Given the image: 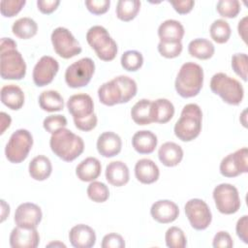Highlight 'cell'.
I'll return each mask as SVG.
<instances>
[{"mask_svg":"<svg viewBox=\"0 0 248 248\" xmlns=\"http://www.w3.org/2000/svg\"><path fill=\"white\" fill-rule=\"evenodd\" d=\"M203 84V70L194 62L184 63L176 76L174 86L178 95L183 98L197 96Z\"/></svg>","mask_w":248,"mask_h":248,"instance_id":"4","label":"cell"},{"mask_svg":"<svg viewBox=\"0 0 248 248\" xmlns=\"http://www.w3.org/2000/svg\"><path fill=\"white\" fill-rule=\"evenodd\" d=\"M157 143L158 140L156 135L148 130L138 131L132 138V145L140 154L152 153L155 150Z\"/></svg>","mask_w":248,"mask_h":248,"instance_id":"23","label":"cell"},{"mask_svg":"<svg viewBox=\"0 0 248 248\" xmlns=\"http://www.w3.org/2000/svg\"><path fill=\"white\" fill-rule=\"evenodd\" d=\"M85 5L88 11L94 15H103L109 9V0H86Z\"/></svg>","mask_w":248,"mask_h":248,"instance_id":"46","label":"cell"},{"mask_svg":"<svg viewBox=\"0 0 248 248\" xmlns=\"http://www.w3.org/2000/svg\"><path fill=\"white\" fill-rule=\"evenodd\" d=\"M220 172L225 177H235L239 175V171L236 169L234 164L232 154L227 155L220 163Z\"/></svg>","mask_w":248,"mask_h":248,"instance_id":"43","label":"cell"},{"mask_svg":"<svg viewBox=\"0 0 248 248\" xmlns=\"http://www.w3.org/2000/svg\"><path fill=\"white\" fill-rule=\"evenodd\" d=\"M43 217L41 207L33 202L19 204L15 212V223L25 229H36Z\"/></svg>","mask_w":248,"mask_h":248,"instance_id":"14","label":"cell"},{"mask_svg":"<svg viewBox=\"0 0 248 248\" xmlns=\"http://www.w3.org/2000/svg\"><path fill=\"white\" fill-rule=\"evenodd\" d=\"M67 108L74 119H82L94 113L93 100L85 93L72 95L67 101Z\"/></svg>","mask_w":248,"mask_h":248,"instance_id":"15","label":"cell"},{"mask_svg":"<svg viewBox=\"0 0 248 248\" xmlns=\"http://www.w3.org/2000/svg\"><path fill=\"white\" fill-rule=\"evenodd\" d=\"M166 245L170 248H184L187 245V239L184 232L178 227H170L165 234Z\"/></svg>","mask_w":248,"mask_h":248,"instance_id":"36","label":"cell"},{"mask_svg":"<svg viewBox=\"0 0 248 248\" xmlns=\"http://www.w3.org/2000/svg\"><path fill=\"white\" fill-rule=\"evenodd\" d=\"M12 31L19 39H30L37 34L38 24L31 17H20L13 23Z\"/></svg>","mask_w":248,"mask_h":248,"instance_id":"32","label":"cell"},{"mask_svg":"<svg viewBox=\"0 0 248 248\" xmlns=\"http://www.w3.org/2000/svg\"><path fill=\"white\" fill-rule=\"evenodd\" d=\"M55 52L62 58L69 59L81 52V46L69 29L59 26L50 36Z\"/></svg>","mask_w":248,"mask_h":248,"instance_id":"11","label":"cell"},{"mask_svg":"<svg viewBox=\"0 0 248 248\" xmlns=\"http://www.w3.org/2000/svg\"><path fill=\"white\" fill-rule=\"evenodd\" d=\"M59 4H60L59 0H38L37 1V6L40 12L46 15L54 12L57 9Z\"/></svg>","mask_w":248,"mask_h":248,"instance_id":"51","label":"cell"},{"mask_svg":"<svg viewBox=\"0 0 248 248\" xmlns=\"http://www.w3.org/2000/svg\"><path fill=\"white\" fill-rule=\"evenodd\" d=\"M0 118H1V132H0V133L3 134V133L5 132V130L10 127V124H11L12 119H11L10 115L7 114V113L4 112V111H2V112L0 113Z\"/></svg>","mask_w":248,"mask_h":248,"instance_id":"53","label":"cell"},{"mask_svg":"<svg viewBox=\"0 0 248 248\" xmlns=\"http://www.w3.org/2000/svg\"><path fill=\"white\" fill-rule=\"evenodd\" d=\"M96 146L98 152L102 156L110 158L121 151L122 140L121 138L113 132H104L99 136Z\"/></svg>","mask_w":248,"mask_h":248,"instance_id":"19","label":"cell"},{"mask_svg":"<svg viewBox=\"0 0 248 248\" xmlns=\"http://www.w3.org/2000/svg\"><path fill=\"white\" fill-rule=\"evenodd\" d=\"M209 32L214 42L218 44H225L229 41L231 37L232 29L229 22L222 18H219L211 23Z\"/></svg>","mask_w":248,"mask_h":248,"instance_id":"34","label":"cell"},{"mask_svg":"<svg viewBox=\"0 0 248 248\" xmlns=\"http://www.w3.org/2000/svg\"><path fill=\"white\" fill-rule=\"evenodd\" d=\"M106 179L109 184L115 187H121L128 183L130 172L127 165L121 161L108 163L106 168Z\"/></svg>","mask_w":248,"mask_h":248,"instance_id":"22","label":"cell"},{"mask_svg":"<svg viewBox=\"0 0 248 248\" xmlns=\"http://www.w3.org/2000/svg\"><path fill=\"white\" fill-rule=\"evenodd\" d=\"M1 208H2V212H1V222H3L10 214V206L9 204H7L5 202L4 200H1Z\"/></svg>","mask_w":248,"mask_h":248,"instance_id":"54","label":"cell"},{"mask_svg":"<svg viewBox=\"0 0 248 248\" xmlns=\"http://www.w3.org/2000/svg\"><path fill=\"white\" fill-rule=\"evenodd\" d=\"M234 164L236 166L239 173H245L248 171V149L247 147H242L237 149L235 152L232 153Z\"/></svg>","mask_w":248,"mask_h":248,"instance_id":"44","label":"cell"},{"mask_svg":"<svg viewBox=\"0 0 248 248\" xmlns=\"http://www.w3.org/2000/svg\"><path fill=\"white\" fill-rule=\"evenodd\" d=\"M159 53L166 58H174L180 55L183 46L181 42L179 43H163L159 42L158 44Z\"/></svg>","mask_w":248,"mask_h":248,"instance_id":"42","label":"cell"},{"mask_svg":"<svg viewBox=\"0 0 248 248\" xmlns=\"http://www.w3.org/2000/svg\"><path fill=\"white\" fill-rule=\"evenodd\" d=\"M1 102L13 110H18L24 104V93L20 87L15 84L4 85L0 91Z\"/></svg>","mask_w":248,"mask_h":248,"instance_id":"26","label":"cell"},{"mask_svg":"<svg viewBox=\"0 0 248 248\" xmlns=\"http://www.w3.org/2000/svg\"><path fill=\"white\" fill-rule=\"evenodd\" d=\"M210 89L214 94L219 95L225 103L232 106L239 105L244 97L242 84L225 73L213 75L210 80Z\"/></svg>","mask_w":248,"mask_h":248,"instance_id":"6","label":"cell"},{"mask_svg":"<svg viewBox=\"0 0 248 248\" xmlns=\"http://www.w3.org/2000/svg\"><path fill=\"white\" fill-rule=\"evenodd\" d=\"M39 105L43 110L54 112L63 109L64 100L57 91L46 90L39 96Z\"/></svg>","mask_w":248,"mask_h":248,"instance_id":"31","label":"cell"},{"mask_svg":"<svg viewBox=\"0 0 248 248\" xmlns=\"http://www.w3.org/2000/svg\"><path fill=\"white\" fill-rule=\"evenodd\" d=\"M25 3V0H2L0 8L1 14L6 17H12L21 11Z\"/></svg>","mask_w":248,"mask_h":248,"instance_id":"41","label":"cell"},{"mask_svg":"<svg viewBox=\"0 0 248 248\" xmlns=\"http://www.w3.org/2000/svg\"><path fill=\"white\" fill-rule=\"evenodd\" d=\"M174 114V107L168 99L160 98L152 101V119L153 122L167 123Z\"/></svg>","mask_w":248,"mask_h":248,"instance_id":"28","label":"cell"},{"mask_svg":"<svg viewBox=\"0 0 248 248\" xmlns=\"http://www.w3.org/2000/svg\"><path fill=\"white\" fill-rule=\"evenodd\" d=\"M235 231L237 236L242 240L245 244L248 243V216L243 215L240 217L236 223Z\"/></svg>","mask_w":248,"mask_h":248,"instance_id":"49","label":"cell"},{"mask_svg":"<svg viewBox=\"0 0 248 248\" xmlns=\"http://www.w3.org/2000/svg\"><path fill=\"white\" fill-rule=\"evenodd\" d=\"M26 74V63L11 38L0 42V75L3 79H21Z\"/></svg>","mask_w":248,"mask_h":248,"instance_id":"2","label":"cell"},{"mask_svg":"<svg viewBox=\"0 0 248 248\" xmlns=\"http://www.w3.org/2000/svg\"><path fill=\"white\" fill-rule=\"evenodd\" d=\"M46 246H47V247H50V246H60V247H66V245H65V244H63V243H61V242H51V243L47 244Z\"/></svg>","mask_w":248,"mask_h":248,"instance_id":"55","label":"cell"},{"mask_svg":"<svg viewBox=\"0 0 248 248\" xmlns=\"http://www.w3.org/2000/svg\"><path fill=\"white\" fill-rule=\"evenodd\" d=\"M95 72V63L89 57H83L66 69L65 81L69 87L79 88L87 85Z\"/></svg>","mask_w":248,"mask_h":248,"instance_id":"9","label":"cell"},{"mask_svg":"<svg viewBox=\"0 0 248 248\" xmlns=\"http://www.w3.org/2000/svg\"><path fill=\"white\" fill-rule=\"evenodd\" d=\"M136 81L127 76H118L103 83L98 89V97L102 104L114 106L128 103L137 94Z\"/></svg>","mask_w":248,"mask_h":248,"instance_id":"1","label":"cell"},{"mask_svg":"<svg viewBox=\"0 0 248 248\" xmlns=\"http://www.w3.org/2000/svg\"><path fill=\"white\" fill-rule=\"evenodd\" d=\"M237 30H238V34L241 37V39L246 43V39H247V16H244L243 18H241L238 22V26H237Z\"/></svg>","mask_w":248,"mask_h":248,"instance_id":"52","label":"cell"},{"mask_svg":"<svg viewBox=\"0 0 248 248\" xmlns=\"http://www.w3.org/2000/svg\"><path fill=\"white\" fill-rule=\"evenodd\" d=\"M131 116L138 125H148L152 123V101L148 99L138 101L132 107Z\"/></svg>","mask_w":248,"mask_h":248,"instance_id":"29","label":"cell"},{"mask_svg":"<svg viewBox=\"0 0 248 248\" xmlns=\"http://www.w3.org/2000/svg\"><path fill=\"white\" fill-rule=\"evenodd\" d=\"M87 196L95 202H104L109 197V190L105 183L93 180L87 187Z\"/></svg>","mask_w":248,"mask_h":248,"instance_id":"37","label":"cell"},{"mask_svg":"<svg viewBox=\"0 0 248 248\" xmlns=\"http://www.w3.org/2000/svg\"><path fill=\"white\" fill-rule=\"evenodd\" d=\"M202 112L197 104L185 105L174 125V135L182 141L195 140L202 131Z\"/></svg>","mask_w":248,"mask_h":248,"instance_id":"5","label":"cell"},{"mask_svg":"<svg viewBox=\"0 0 248 248\" xmlns=\"http://www.w3.org/2000/svg\"><path fill=\"white\" fill-rule=\"evenodd\" d=\"M248 57L246 53H235L232 57V68L244 81L247 80Z\"/></svg>","mask_w":248,"mask_h":248,"instance_id":"39","label":"cell"},{"mask_svg":"<svg viewBox=\"0 0 248 248\" xmlns=\"http://www.w3.org/2000/svg\"><path fill=\"white\" fill-rule=\"evenodd\" d=\"M158 157L164 166L175 167L183 158V149L175 142L167 141L159 147Z\"/></svg>","mask_w":248,"mask_h":248,"instance_id":"24","label":"cell"},{"mask_svg":"<svg viewBox=\"0 0 248 248\" xmlns=\"http://www.w3.org/2000/svg\"><path fill=\"white\" fill-rule=\"evenodd\" d=\"M49 146L57 157L65 162H72L83 152L84 142L71 130L62 128L51 134Z\"/></svg>","mask_w":248,"mask_h":248,"instance_id":"3","label":"cell"},{"mask_svg":"<svg viewBox=\"0 0 248 248\" xmlns=\"http://www.w3.org/2000/svg\"><path fill=\"white\" fill-rule=\"evenodd\" d=\"M186 217L190 225L197 231L208 228L212 220V214L207 203L201 199H191L184 206Z\"/></svg>","mask_w":248,"mask_h":248,"instance_id":"12","label":"cell"},{"mask_svg":"<svg viewBox=\"0 0 248 248\" xmlns=\"http://www.w3.org/2000/svg\"><path fill=\"white\" fill-rule=\"evenodd\" d=\"M152 218L161 224L171 223L179 215V208L175 202L170 200H159L150 208Z\"/></svg>","mask_w":248,"mask_h":248,"instance_id":"17","label":"cell"},{"mask_svg":"<svg viewBox=\"0 0 248 248\" xmlns=\"http://www.w3.org/2000/svg\"><path fill=\"white\" fill-rule=\"evenodd\" d=\"M59 70L58 61L48 55L42 56L36 63L33 69V81L39 86H45L49 84Z\"/></svg>","mask_w":248,"mask_h":248,"instance_id":"13","label":"cell"},{"mask_svg":"<svg viewBox=\"0 0 248 248\" xmlns=\"http://www.w3.org/2000/svg\"><path fill=\"white\" fill-rule=\"evenodd\" d=\"M121 66L129 72L138 71L143 64L142 54L138 50H127L121 55Z\"/></svg>","mask_w":248,"mask_h":248,"instance_id":"35","label":"cell"},{"mask_svg":"<svg viewBox=\"0 0 248 248\" xmlns=\"http://www.w3.org/2000/svg\"><path fill=\"white\" fill-rule=\"evenodd\" d=\"M184 27L178 20L167 19L158 27V36L163 43H179L184 36Z\"/></svg>","mask_w":248,"mask_h":248,"instance_id":"20","label":"cell"},{"mask_svg":"<svg viewBox=\"0 0 248 248\" xmlns=\"http://www.w3.org/2000/svg\"><path fill=\"white\" fill-rule=\"evenodd\" d=\"M101 246L103 248H124L125 241L120 234L115 232H110L106 234L103 237Z\"/></svg>","mask_w":248,"mask_h":248,"instance_id":"45","label":"cell"},{"mask_svg":"<svg viewBox=\"0 0 248 248\" xmlns=\"http://www.w3.org/2000/svg\"><path fill=\"white\" fill-rule=\"evenodd\" d=\"M216 10L220 16L233 18L240 12V3L238 0H219L216 4Z\"/></svg>","mask_w":248,"mask_h":248,"instance_id":"38","label":"cell"},{"mask_svg":"<svg viewBox=\"0 0 248 248\" xmlns=\"http://www.w3.org/2000/svg\"><path fill=\"white\" fill-rule=\"evenodd\" d=\"M173 9L180 15L188 14L191 12L195 5V1L193 0H175V1H169Z\"/></svg>","mask_w":248,"mask_h":248,"instance_id":"50","label":"cell"},{"mask_svg":"<svg viewBox=\"0 0 248 248\" xmlns=\"http://www.w3.org/2000/svg\"><path fill=\"white\" fill-rule=\"evenodd\" d=\"M30 176L38 181H43L48 178L52 171V165L50 160L44 155L34 157L28 166Z\"/></svg>","mask_w":248,"mask_h":248,"instance_id":"27","label":"cell"},{"mask_svg":"<svg viewBox=\"0 0 248 248\" xmlns=\"http://www.w3.org/2000/svg\"><path fill=\"white\" fill-rule=\"evenodd\" d=\"M212 246L214 248H232L233 246V241L228 232L220 231L214 235Z\"/></svg>","mask_w":248,"mask_h":248,"instance_id":"47","label":"cell"},{"mask_svg":"<svg viewBox=\"0 0 248 248\" xmlns=\"http://www.w3.org/2000/svg\"><path fill=\"white\" fill-rule=\"evenodd\" d=\"M33 145V137L26 129H18L12 134L5 147L6 158L14 164L24 161Z\"/></svg>","mask_w":248,"mask_h":248,"instance_id":"8","label":"cell"},{"mask_svg":"<svg viewBox=\"0 0 248 248\" xmlns=\"http://www.w3.org/2000/svg\"><path fill=\"white\" fill-rule=\"evenodd\" d=\"M136 178L143 184H151L158 180L160 170L158 166L150 159L143 158L135 165Z\"/></svg>","mask_w":248,"mask_h":248,"instance_id":"21","label":"cell"},{"mask_svg":"<svg viewBox=\"0 0 248 248\" xmlns=\"http://www.w3.org/2000/svg\"><path fill=\"white\" fill-rule=\"evenodd\" d=\"M86 41L101 60L111 61L115 58L117 44L104 26L94 25L90 27L86 33Z\"/></svg>","mask_w":248,"mask_h":248,"instance_id":"7","label":"cell"},{"mask_svg":"<svg viewBox=\"0 0 248 248\" xmlns=\"http://www.w3.org/2000/svg\"><path fill=\"white\" fill-rule=\"evenodd\" d=\"M69 240L75 248H91L96 243V233L91 227L78 224L70 230Z\"/></svg>","mask_w":248,"mask_h":248,"instance_id":"18","label":"cell"},{"mask_svg":"<svg viewBox=\"0 0 248 248\" xmlns=\"http://www.w3.org/2000/svg\"><path fill=\"white\" fill-rule=\"evenodd\" d=\"M97 115L95 113L91 114L88 117L82 118V119H74V123L75 126L80 130V131H84V132H88L93 130L96 125H97Z\"/></svg>","mask_w":248,"mask_h":248,"instance_id":"48","label":"cell"},{"mask_svg":"<svg viewBox=\"0 0 248 248\" xmlns=\"http://www.w3.org/2000/svg\"><path fill=\"white\" fill-rule=\"evenodd\" d=\"M212 196L218 211L223 214H233L238 211L241 205L238 190L230 183L217 185L213 190Z\"/></svg>","mask_w":248,"mask_h":248,"instance_id":"10","label":"cell"},{"mask_svg":"<svg viewBox=\"0 0 248 248\" xmlns=\"http://www.w3.org/2000/svg\"><path fill=\"white\" fill-rule=\"evenodd\" d=\"M140 8L139 0H119L116 5V16L122 21H130L136 17Z\"/></svg>","mask_w":248,"mask_h":248,"instance_id":"33","label":"cell"},{"mask_svg":"<svg viewBox=\"0 0 248 248\" xmlns=\"http://www.w3.org/2000/svg\"><path fill=\"white\" fill-rule=\"evenodd\" d=\"M102 170L100 161L95 157H87L76 168L78 178L84 182H91L99 177Z\"/></svg>","mask_w":248,"mask_h":248,"instance_id":"25","label":"cell"},{"mask_svg":"<svg viewBox=\"0 0 248 248\" xmlns=\"http://www.w3.org/2000/svg\"><path fill=\"white\" fill-rule=\"evenodd\" d=\"M215 47L213 44L204 38H197L192 40L188 45V52L191 56L198 59L206 60L213 56Z\"/></svg>","mask_w":248,"mask_h":248,"instance_id":"30","label":"cell"},{"mask_svg":"<svg viewBox=\"0 0 248 248\" xmlns=\"http://www.w3.org/2000/svg\"><path fill=\"white\" fill-rule=\"evenodd\" d=\"M39 243L40 236L36 229L16 226L10 234V246L12 248H36Z\"/></svg>","mask_w":248,"mask_h":248,"instance_id":"16","label":"cell"},{"mask_svg":"<svg viewBox=\"0 0 248 248\" xmlns=\"http://www.w3.org/2000/svg\"><path fill=\"white\" fill-rule=\"evenodd\" d=\"M67 119L64 115L61 114H52L46 116L43 121V126L45 130L50 134L55 133L56 131L65 128L67 126Z\"/></svg>","mask_w":248,"mask_h":248,"instance_id":"40","label":"cell"}]
</instances>
